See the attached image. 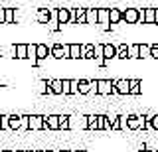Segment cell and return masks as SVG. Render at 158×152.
<instances>
[{"instance_id": "27", "label": "cell", "mask_w": 158, "mask_h": 152, "mask_svg": "<svg viewBox=\"0 0 158 152\" xmlns=\"http://www.w3.org/2000/svg\"><path fill=\"white\" fill-rule=\"evenodd\" d=\"M59 130H71L69 115H59Z\"/></svg>"}, {"instance_id": "11", "label": "cell", "mask_w": 158, "mask_h": 152, "mask_svg": "<svg viewBox=\"0 0 158 152\" xmlns=\"http://www.w3.org/2000/svg\"><path fill=\"white\" fill-rule=\"evenodd\" d=\"M12 53L16 60H28V43H16V46H12Z\"/></svg>"}, {"instance_id": "28", "label": "cell", "mask_w": 158, "mask_h": 152, "mask_svg": "<svg viewBox=\"0 0 158 152\" xmlns=\"http://www.w3.org/2000/svg\"><path fill=\"white\" fill-rule=\"evenodd\" d=\"M97 121H99V130H109V129H111L107 115H97Z\"/></svg>"}, {"instance_id": "14", "label": "cell", "mask_w": 158, "mask_h": 152, "mask_svg": "<svg viewBox=\"0 0 158 152\" xmlns=\"http://www.w3.org/2000/svg\"><path fill=\"white\" fill-rule=\"evenodd\" d=\"M127 125H128V130H140V115H127Z\"/></svg>"}, {"instance_id": "42", "label": "cell", "mask_w": 158, "mask_h": 152, "mask_svg": "<svg viewBox=\"0 0 158 152\" xmlns=\"http://www.w3.org/2000/svg\"><path fill=\"white\" fill-rule=\"evenodd\" d=\"M20 152H32V150H20Z\"/></svg>"}, {"instance_id": "39", "label": "cell", "mask_w": 158, "mask_h": 152, "mask_svg": "<svg viewBox=\"0 0 158 152\" xmlns=\"http://www.w3.org/2000/svg\"><path fill=\"white\" fill-rule=\"evenodd\" d=\"M52 152H65V150H63V148H61V150H52Z\"/></svg>"}, {"instance_id": "36", "label": "cell", "mask_w": 158, "mask_h": 152, "mask_svg": "<svg viewBox=\"0 0 158 152\" xmlns=\"http://www.w3.org/2000/svg\"><path fill=\"white\" fill-rule=\"evenodd\" d=\"M0 24H4V8H0Z\"/></svg>"}, {"instance_id": "19", "label": "cell", "mask_w": 158, "mask_h": 152, "mask_svg": "<svg viewBox=\"0 0 158 152\" xmlns=\"http://www.w3.org/2000/svg\"><path fill=\"white\" fill-rule=\"evenodd\" d=\"M22 129V115H10V130Z\"/></svg>"}, {"instance_id": "18", "label": "cell", "mask_w": 158, "mask_h": 152, "mask_svg": "<svg viewBox=\"0 0 158 152\" xmlns=\"http://www.w3.org/2000/svg\"><path fill=\"white\" fill-rule=\"evenodd\" d=\"M131 81V95H142V79H128Z\"/></svg>"}, {"instance_id": "24", "label": "cell", "mask_w": 158, "mask_h": 152, "mask_svg": "<svg viewBox=\"0 0 158 152\" xmlns=\"http://www.w3.org/2000/svg\"><path fill=\"white\" fill-rule=\"evenodd\" d=\"M128 60H140V50H138V43H131V46H128Z\"/></svg>"}, {"instance_id": "12", "label": "cell", "mask_w": 158, "mask_h": 152, "mask_svg": "<svg viewBox=\"0 0 158 152\" xmlns=\"http://www.w3.org/2000/svg\"><path fill=\"white\" fill-rule=\"evenodd\" d=\"M48 57H52V46H48V43H38V61H46Z\"/></svg>"}, {"instance_id": "25", "label": "cell", "mask_w": 158, "mask_h": 152, "mask_svg": "<svg viewBox=\"0 0 158 152\" xmlns=\"http://www.w3.org/2000/svg\"><path fill=\"white\" fill-rule=\"evenodd\" d=\"M138 50H140V60H148L150 57V43H146V42L138 43Z\"/></svg>"}, {"instance_id": "15", "label": "cell", "mask_w": 158, "mask_h": 152, "mask_svg": "<svg viewBox=\"0 0 158 152\" xmlns=\"http://www.w3.org/2000/svg\"><path fill=\"white\" fill-rule=\"evenodd\" d=\"M81 60H95L93 43H81Z\"/></svg>"}, {"instance_id": "29", "label": "cell", "mask_w": 158, "mask_h": 152, "mask_svg": "<svg viewBox=\"0 0 158 152\" xmlns=\"http://www.w3.org/2000/svg\"><path fill=\"white\" fill-rule=\"evenodd\" d=\"M144 24H154V8H144Z\"/></svg>"}, {"instance_id": "43", "label": "cell", "mask_w": 158, "mask_h": 152, "mask_svg": "<svg viewBox=\"0 0 158 152\" xmlns=\"http://www.w3.org/2000/svg\"><path fill=\"white\" fill-rule=\"evenodd\" d=\"M65 152H77V150H65Z\"/></svg>"}, {"instance_id": "33", "label": "cell", "mask_w": 158, "mask_h": 152, "mask_svg": "<svg viewBox=\"0 0 158 152\" xmlns=\"http://www.w3.org/2000/svg\"><path fill=\"white\" fill-rule=\"evenodd\" d=\"M93 47H95V60L103 57V43H93Z\"/></svg>"}, {"instance_id": "9", "label": "cell", "mask_w": 158, "mask_h": 152, "mask_svg": "<svg viewBox=\"0 0 158 152\" xmlns=\"http://www.w3.org/2000/svg\"><path fill=\"white\" fill-rule=\"evenodd\" d=\"M109 24L111 26L123 24V8H109Z\"/></svg>"}, {"instance_id": "1", "label": "cell", "mask_w": 158, "mask_h": 152, "mask_svg": "<svg viewBox=\"0 0 158 152\" xmlns=\"http://www.w3.org/2000/svg\"><path fill=\"white\" fill-rule=\"evenodd\" d=\"M142 16V8H123V24L127 26H138Z\"/></svg>"}, {"instance_id": "40", "label": "cell", "mask_w": 158, "mask_h": 152, "mask_svg": "<svg viewBox=\"0 0 158 152\" xmlns=\"http://www.w3.org/2000/svg\"><path fill=\"white\" fill-rule=\"evenodd\" d=\"M0 152H14V150H8V148H6V150H0Z\"/></svg>"}, {"instance_id": "30", "label": "cell", "mask_w": 158, "mask_h": 152, "mask_svg": "<svg viewBox=\"0 0 158 152\" xmlns=\"http://www.w3.org/2000/svg\"><path fill=\"white\" fill-rule=\"evenodd\" d=\"M118 130H128V125H127V115H118Z\"/></svg>"}, {"instance_id": "10", "label": "cell", "mask_w": 158, "mask_h": 152, "mask_svg": "<svg viewBox=\"0 0 158 152\" xmlns=\"http://www.w3.org/2000/svg\"><path fill=\"white\" fill-rule=\"evenodd\" d=\"M85 26H99V8H87Z\"/></svg>"}, {"instance_id": "41", "label": "cell", "mask_w": 158, "mask_h": 152, "mask_svg": "<svg viewBox=\"0 0 158 152\" xmlns=\"http://www.w3.org/2000/svg\"><path fill=\"white\" fill-rule=\"evenodd\" d=\"M42 152H52V150H48V148H44V150H42Z\"/></svg>"}, {"instance_id": "32", "label": "cell", "mask_w": 158, "mask_h": 152, "mask_svg": "<svg viewBox=\"0 0 158 152\" xmlns=\"http://www.w3.org/2000/svg\"><path fill=\"white\" fill-rule=\"evenodd\" d=\"M71 95H79V81L77 79H71V89H69Z\"/></svg>"}, {"instance_id": "23", "label": "cell", "mask_w": 158, "mask_h": 152, "mask_svg": "<svg viewBox=\"0 0 158 152\" xmlns=\"http://www.w3.org/2000/svg\"><path fill=\"white\" fill-rule=\"evenodd\" d=\"M146 117H148V126L158 132V113H146Z\"/></svg>"}, {"instance_id": "6", "label": "cell", "mask_w": 158, "mask_h": 152, "mask_svg": "<svg viewBox=\"0 0 158 152\" xmlns=\"http://www.w3.org/2000/svg\"><path fill=\"white\" fill-rule=\"evenodd\" d=\"M115 85V95H131V81L121 77V79H113Z\"/></svg>"}, {"instance_id": "3", "label": "cell", "mask_w": 158, "mask_h": 152, "mask_svg": "<svg viewBox=\"0 0 158 152\" xmlns=\"http://www.w3.org/2000/svg\"><path fill=\"white\" fill-rule=\"evenodd\" d=\"M52 57L53 60H69V43H53Z\"/></svg>"}, {"instance_id": "8", "label": "cell", "mask_w": 158, "mask_h": 152, "mask_svg": "<svg viewBox=\"0 0 158 152\" xmlns=\"http://www.w3.org/2000/svg\"><path fill=\"white\" fill-rule=\"evenodd\" d=\"M53 16H56V12H53V10H49V8H40L38 14H36V22L38 24H46V26H48V24L52 22Z\"/></svg>"}, {"instance_id": "26", "label": "cell", "mask_w": 158, "mask_h": 152, "mask_svg": "<svg viewBox=\"0 0 158 152\" xmlns=\"http://www.w3.org/2000/svg\"><path fill=\"white\" fill-rule=\"evenodd\" d=\"M87 130H99L97 115H87Z\"/></svg>"}, {"instance_id": "31", "label": "cell", "mask_w": 158, "mask_h": 152, "mask_svg": "<svg viewBox=\"0 0 158 152\" xmlns=\"http://www.w3.org/2000/svg\"><path fill=\"white\" fill-rule=\"evenodd\" d=\"M61 85H63V95H71L69 89H71V79H61Z\"/></svg>"}, {"instance_id": "2", "label": "cell", "mask_w": 158, "mask_h": 152, "mask_svg": "<svg viewBox=\"0 0 158 152\" xmlns=\"http://www.w3.org/2000/svg\"><path fill=\"white\" fill-rule=\"evenodd\" d=\"M97 95H103V97L115 95V85H113V79H97Z\"/></svg>"}, {"instance_id": "37", "label": "cell", "mask_w": 158, "mask_h": 152, "mask_svg": "<svg viewBox=\"0 0 158 152\" xmlns=\"http://www.w3.org/2000/svg\"><path fill=\"white\" fill-rule=\"evenodd\" d=\"M136 152H146V146H144V144H142V146H140V148H138Z\"/></svg>"}, {"instance_id": "13", "label": "cell", "mask_w": 158, "mask_h": 152, "mask_svg": "<svg viewBox=\"0 0 158 152\" xmlns=\"http://www.w3.org/2000/svg\"><path fill=\"white\" fill-rule=\"evenodd\" d=\"M103 57L105 60H117V46L115 43H103Z\"/></svg>"}, {"instance_id": "20", "label": "cell", "mask_w": 158, "mask_h": 152, "mask_svg": "<svg viewBox=\"0 0 158 152\" xmlns=\"http://www.w3.org/2000/svg\"><path fill=\"white\" fill-rule=\"evenodd\" d=\"M117 60H121V61L128 60V46H127V43H121V46H117Z\"/></svg>"}, {"instance_id": "22", "label": "cell", "mask_w": 158, "mask_h": 152, "mask_svg": "<svg viewBox=\"0 0 158 152\" xmlns=\"http://www.w3.org/2000/svg\"><path fill=\"white\" fill-rule=\"evenodd\" d=\"M16 22V10L14 8H4V24H14Z\"/></svg>"}, {"instance_id": "21", "label": "cell", "mask_w": 158, "mask_h": 152, "mask_svg": "<svg viewBox=\"0 0 158 152\" xmlns=\"http://www.w3.org/2000/svg\"><path fill=\"white\" fill-rule=\"evenodd\" d=\"M52 95H63V85H61V79H52Z\"/></svg>"}, {"instance_id": "44", "label": "cell", "mask_w": 158, "mask_h": 152, "mask_svg": "<svg viewBox=\"0 0 158 152\" xmlns=\"http://www.w3.org/2000/svg\"><path fill=\"white\" fill-rule=\"evenodd\" d=\"M32 152H42V150H32Z\"/></svg>"}, {"instance_id": "17", "label": "cell", "mask_w": 158, "mask_h": 152, "mask_svg": "<svg viewBox=\"0 0 158 152\" xmlns=\"http://www.w3.org/2000/svg\"><path fill=\"white\" fill-rule=\"evenodd\" d=\"M69 60H81V43H69Z\"/></svg>"}, {"instance_id": "7", "label": "cell", "mask_w": 158, "mask_h": 152, "mask_svg": "<svg viewBox=\"0 0 158 152\" xmlns=\"http://www.w3.org/2000/svg\"><path fill=\"white\" fill-rule=\"evenodd\" d=\"M44 130H59V115H44Z\"/></svg>"}, {"instance_id": "5", "label": "cell", "mask_w": 158, "mask_h": 152, "mask_svg": "<svg viewBox=\"0 0 158 152\" xmlns=\"http://www.w3.org/2000/svg\"><path fill=\"white\" fill-rule=\"evenodd\" d=\"M28 130L30 132H38V130H44V115H36V113H32V115H28Z\"/></svg>"}, {"instance_id": "35", "label": "cell", "mask_w": 158, "mask_h": 152, "mask_svg": "<svg viewBox=\"0 0 158 152\" xmlns=\"http://www.w3.org/2000/svg\"><path fill=\"white\" fill-rule=\"evenodd\" d=\"M154 26H158V8H154Z\"/></svg>"}, {"instance_id": "34", "label": "cell", "mask_w": 158, "mask_h": 152, "mask_svg": "<svg viewBox=\"0 0 158 152\" xmlns=\"http://www.w3.org/2000/svg\"><path fill=\"white\" fill-rule=\"evenodd\" d=\"M150 57L158 60V43H150Z\"/></svg>"}, {"instance_id": "16", "label": "cell", "mask_w": 158, "mask_h": 152, "mask_svg": "<svg viewBox=\"0 0 158 152\" xmlns=\"http://www.w3.org/2000/svg\"><path fill=\"white\" fill-rule=\"evenodd\" d=\"M28 61H32V65H40L38 61V43H28Z\"/></svg>"}, {"instance_id": "38", "label": "cell", "mask_w": 158, "mask_h": 152, "mask_svg": "<svg viewBox=\"0 0 158 152\" xmlns=\"http://www.w3.org/2000/svg\"><path fill=\"white\" fill-rule=\"evenodd\" d=\"M0 130H2V115H0Z\"/></svg>"}, {"instance_id": "4", "label": "cell", "mask_w": 158, "mask_h": 152, "mask_svg": "<svg viewBox=\"0 0 158 152\" xmlns=\"http://www.w3.org/2000/svg\"><path fill=\"white\" fill-rule=\"evenodd\" d=\"M56 20L61 24V32H63V28L71 24V8H65V6L57 8L56 10Z\"/></svg>"}]
</instances>
